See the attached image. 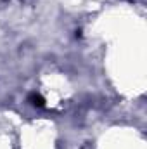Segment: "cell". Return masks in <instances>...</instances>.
<instances>
[{
    "instance_id": "6da1fadb",
    "label": "cell",
    "mask_w": 147,
    "mask_h": 149,
    "mask_svg": "<svg viewBox=\"0 0 147 149\" xmlns=\"http://www.w3.org/2000/svg\"><path fill=\"white\" fill-rule=\"evenodd\" d=\"M28 101H30L31 106H35V108H43V106H45V99H43L40 94H37V92H31V94L28 95Z\"/></svg>"
}]
</instances>
